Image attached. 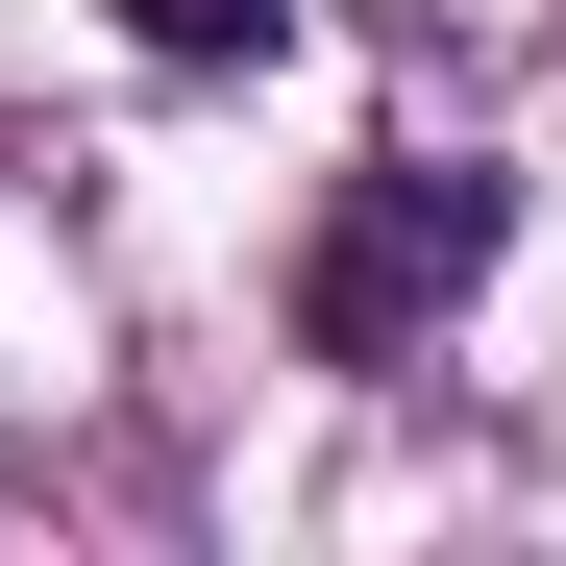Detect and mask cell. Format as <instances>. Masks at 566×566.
<instances>
[{
	"mask_svg": "<svg viewBox=\"0 0 566 566\" xmlns=\"http://www.w3.org/2000/svg\"><path fill=\"white\" fill-rule=\"evenodd\" d=\"M124 50H172V74H271V50H296V0H124Z\"/></svg>",
	"mask_w": 566,
	"mask_h": 566,
	"instance_id": "cell-2",
	"label": "cell"
},
{
	"mask_svg": "<svg viewBox=\"0 0 566 566\" xmlns=\"http://www.w3.org/2000/svg\"><path fill=\"white\" fill-rule=\"evenodd\" d=\"M517 247V172H468V148H369L345 198H321V247H296V345L321 369H419L443 345V296Z\"/></svg>",
	"mask_w": 566,
	"mask_h": 566,
	"instance_id": "cell-1",
	"label": "cell"
}]
</instances>
